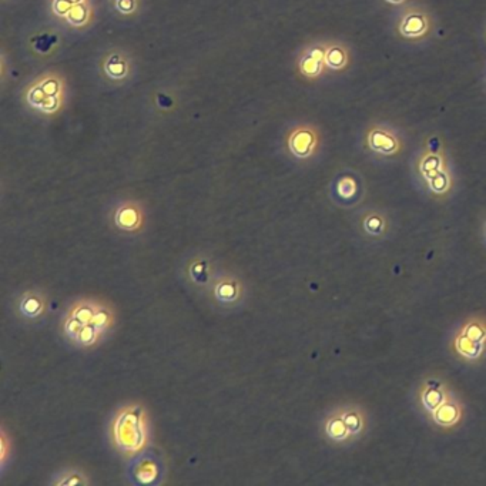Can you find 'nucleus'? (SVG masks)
<instances>
[{
  "instance_id": "nucleus-1",
  "label": "nucleus",
  "mask_w": 486,
  "mask_h": 486,
  "mask_svg": "<svg viewBox=\"0 0 486 486\" xmlns=\"http://www.w3.org/2000/svg\"><path fill=\"white\" fill-rule=\"evenodd\" d=\"M116 314L110 304L97 298H78L61 318V332L76 350H92L113 331Z\"/></svg>"
},
{
  "instance_id": "nucleus-2",
  "label": "nucleus",
  "mask_w": 486,
  "mask_h": 486,
  "mask_svg": "<svg viewBox=\"0 0 486 486\" xmlns=\"http://www.w3.org/2000/svg\"><path fill=\"white\" fill-rule=\"evenodd\" d=\"M146 413L140 405H130L120 409L111 423V439L124 455L142 452L147 439Z\"/></svg>"
},
{
  "instance_id": "nucleus-3",
  "label": "nucleus",
  "mask_w": 486,
  "mask_h": 486,
  "mask_svg": "<svg viewBox=\"0 0 486 486\" xmlns=\"http://www.w3.org/2000/svg\"><path fill=\"white\" fill-rule=\"evenodd\" d=\"M128 476L137 485H154L162 482L163 462L152 451H143L135 455L128 468Z\"/></svg>"
},
{
  "instance_id": "nucleus-4",
  "label": "nucleus",
  "mask_w": 486,
  "mask_h": 486,
  "mask_svg": "<svg viewBox=\"0 0 486 486\" xmlns=\"http://www.w3.org/2000/svg\"><path fill=\"white\" fill-rule=\"evenodd\" d=\"M210 287H212V294H213L214 301L220 305L231 308L243 303V298H244L243 283L237 279V277L231 274L216 275V279Z\"/></svg>"
},
{
  "instance_id": "nucleus-5",
  "label": "nucleus",
  "mask_w": 486,
  "mask_h": 486,
  "mask_svg": "<svg viewBox=\"0 0 486 486\" xmlns=\"http://www.w3.org/2000/svg\"><path fill=\"white\" fill-rule=\"evenodd\" d=\"M47 311V298L42 290L29 288L22 291L15 300V312L23 321L36 322Z\"/></svg>"
},
{
  "instance_id": "nucleus-6",
  "label": "nucleus",
  "mask_w": 486,
  "mask_h": 486,
  "mask_svg": "<svg viewBox=\"0 0 486 486\" xmlns=\"http://www.w3.org/2000/svg\"><path fill=\"white\" fill-rule=\"evenodd\" d=\"M143 220V212L137 202H123L113 214V224L123 233H135L140 230Z\"/></svg>"
},
{
  "instance_id": "nucleus-7",
  "label": "nucleus",
  "mask_w": 486,
  "mask_h": 486,
  "mask_svg": "<svg viewBox=\"0 0 486 486\" xmlns=\"http://www.w3.org/2000/svg\"><path fill=\"white\" fill-rule=\"evenodd\" d=\"M187 274L188 280L194 286L200 287L212 286L216 279V274H212V265L208 258H194L187 267Z\"/></svg>"
},
{
  "instance_id": "nucleus-8",
  "label": "nucleus",
  "mask_w": 486,
  "mask_h": 486,
  "mask_svg": "<svg viewBox=\"0 0 486 486\" xmlns=\"http://www.w3.org/2000/svg\"><path fill=\"white\" fill-rule=\"evenodd\" d=\"M335 198L342 202L350 205L357 201L358 198V183L351 176H344L335 183Z\"/></svg>"
},
{
  "instance_id": "nucleus-9",
  "label": "nucleus",
  "mask_w": 486,
  "mask_h": 486,
  "mask_svg": "<svg viewBox=\"0 0 486 486\" xmlns=\"http://www.w3.org/2000/svg\"><path fill=\"white\" fill-rule=\"evenodd\" d=\"M325 432H327L328 438L335 441V442L346 441V438L351 437V432L342 418V413L328 418V421L325 424Z\"/></svg>"
},
{
  "instance_id": "nucleus-10",
  "label": "nucleus",
  "mask_w": 486,
  "mask_h": 486,
  "mask_svg": "<svg viewBox=\"0 0 486 486\" xmlns=\"http://www.w3.org/2000/svg\"><path fill=\"white\" fill-rule=\"evenodd\" d=\"M370 146L377 150V152H381V153H385V154H389V153H394L395 149H396V142H395V138L389 134H387L385 131H381V130H375L371 133L370 135Z\"/></svg>"
},
{
  "instance_id": "nucleus-11",
  "label": "nucleus",
  "mask_w": 486,
  "mask_h": 486,
  "mask_svg": "<svg viewBox=\"0 0 486 486\" xmlns=\"http://www.w3.org/2000/svg\"><path fill=\"white\" fill-rule=\"evenodd\" d=\"M50 483L51 485H59V486L87 485L89 479L86 478V475L83 472H80L78 469H64V470L56 473Z\"/></svg>"
},
{
  "instance_id": "nucleus-12",
  "label": "nucleus",
  "mask_w": 486,
  "mask_h": 486,
  "mask_svg": "<svg viewBox=\"0 0 486 486\" xmlns=\"http://www.w3.org/2000/svg\"><path fill=\"white\" fill-rule=\"evenodd\" d=\"M314 146V135L307 131V130H303V131H298L294 137H293V140H291V149L293 152L297 154V156H301V157H305L311 153V149Z\"/></svg>"
},
{
  "instance_id": "nucleus-13",
  "label": "nucleus",
  "mask_w": 486,
  "mask_h": 486,
  "mask_svg": "<svg viewBox=\"0 0 486 486\" xmlns=\"http://www.w3.org/2000/svg\"><path fill=\"white\" fill-rule=\"evenodd\" d=\"M427 29V20L423 15L418 13H413L405 18V20L402 22V28L401 32L405 36H420L425 32Z\"/></svg>"
},
{
  "instance_id": "nucleus-14",
  "label": "nucleus",
  "mask_w": 486,
  "mask_h": 486,
  "mask_svg": "<svg viewBox=\"0 0 486 486\" xmlns=\"http://www.w3.org/2000/svg\"><path fill=\"white\" fill-rule=\"evenodd\" d=\"M459 409L456 408L455 403L444 402L437 411H435V420L441 425H449L458 420Z\"/></svg>"
},
{
  "instance_id": "nucleus-15",
  "label": "nucleus",
  "mask_w": 486,
  "mask_h": 486,
  "mask_svg": "<svg viewBox=\"0 0 486 486\" xmlns=\"http://www.w3.org/2000/svg\"><path fill=\"white\" fill-rule=\"evenodd\" d=\"M387 227V221L382 216L379 214H372V216H368L365 220H364V229L367 231V234L370 236H374V237H379L384 230Z\"/></svg>"
},
{
  "instance_id": "nucleus-16",
  "label": "nucleus",
  "mask_w": 486,
  "mask_h": 486,
  "mask_svg": "<svg viewBox=\"0 0 486 486\" xmlns=\"http://www.w3.org/2000/svg\"><path fill=\"white\" fill-rule=\"evenodd\" d=\"M322 51L320 49H315L311 51L310 56H307L303 61V71L307 75H317L321 71V61H322Z\"/></svg>"
},
{
  "instance_id": "nucleus-17",
  "label": "nucleus",
  "mask_w": 486,
  "mask_h": 486,
  "mask_svg": "<svg viewBox=\"0 0 486 486\" xmlns=\"http://www.w3.org/2000/svg\"><path fill=\"white\" fill-rule=\"evenodd\" d=\"M325 61L332 68H339L345 64L346 56L341 47H331L325 56Z\"/></svg>"
},
{
  "instance_id": "nucleus-18",
  "label": "nucleus",
  "mask_w": 486,
  "mask_h": 486,
  "mask_svg": "<svg viewBox=\"0 0 486 486\" xmlns=\"http://www.w3.org/2000/svg\"><path fill=\"white\" fill-rule=\"evenodd\" d=\"M342 418H344L346 427H348L351 435H356V434H358L361 431L363 424H361V418H360L357 412H353V411L345 412V413H342Z\"/></svg>"
},
{
  "instance_id": "nucleus-19",
  "label": "nucleus",
  "mask_w": 486,
  "mask_h": 486,
  "mask_svg": "<svg viewBox=\"0 0 486 486\" xmlns=\"http://www.w3.org/2000/svg\"><path fill=\"white\" fill-rule=\"evenodd\" d=\"M439 166H441V160H439L438 157L430 156V157L425 159L423 169H424V171H425V174H427V177H428L430 180H431L437 173H439V171H438Z\"/></svg>"
},
{
  "instance_id": "nucleus-20",
  "label": "nucleus",
  "mask_w": 486,
  "mask_h": 486,
  "mask_svg": "<svg viewBox=\"0 0 486 486\" xmlns=\"http://www.w3.org/2000/svg\"><path fill=\"white\" fill-rule=\"evenodd\" d=\"M448 184V180H446V176L444 173H437L432 178H431V186L434 190L437 191H442Z\"/></svg>"
},
{
  "instance_id": "nucleus-21",
  "label": "nucleus",
  "mask_w": 486,
  "mask_h": 486,
  "mask_svg": "<svg viewBox=\"0 0 486 486\" xmlns=\"http://www.w3.org/2000/svg\"><path fill=\"white\" fill-rule=\"evenodd\" d=\"M483 240H485V244H486V223L483 226Z\"/></svg>"
},
{
  "instance_id": "nucleus-22",
  "label": "nucleus",
  "mask_w": 486,
  "mask_h": 486,
  "mask_svg": "<svg viewBox=\"0 0 486 486\" xmlns=\"http://www.w3.org/2000/svg\"><path fill=\"white\" fill-rule=\"evenodd\" d=\"M389 2H392V4H399L401 0H389Z\"/></svg>"
}]
</instances>
